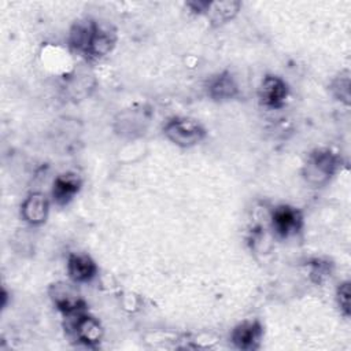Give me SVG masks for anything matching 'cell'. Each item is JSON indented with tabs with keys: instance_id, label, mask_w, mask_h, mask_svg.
<instances>
[{
	"instance_id": "10",
	"label": "cell",
	"mask_w": 351,
	"mask_h": 351,
	"mask_svg": "<svg viewBox=\"0 0 351 351\" xmlns=\"http://www.w3.org/2000/svg\"><path fill=\"white\" fill-rule=\"evenodd\" d=\"M80 180L75 174H62L56 177L52 188V197L58 206H66L80 191Z\"/></svg>"
},
{
	"instance_id": "2",
	"label": "cell",
	"mask_w": 351,
	"mask_h": 351,
	"mask_svg": "<svg viewBox=\"0 0 351 351\" xmlns=\"http://www.w3.org/2000/svg\"><path fill=\"white\" fill-rule=\"evenodd\" d=\"M337 167V158L328 149H317L313 152L304 166V177L314 185L326 182Z\"/></svg>"
},
{
	"instance_id": "6",
	"label": "cell",
	"mask_w": 351,
	"mask_h": 351,
	"mask_svg": "<svg viewBox=\"0 0 351 351\" xmlns=\"http://www.w3.org/2000/svg\"><path fill=\"white\" fill-rule=\"evenodd\" d=\"M288 96V86L277 75H266L259 86L261 103L266 107H280Z\"/></svg>"
},
{
	"instance_id": "14",
	"label": "cell",
	"mask_w": 351,
	"mask_h": 351,
	"mask_svg": "<svg viewBox=\"0 0 351 351\" xmlns=\"http://www.w3.org/2000/svg\"><path fill=\"white\" fill-rule=\"evenodd\" d=\"M240 8V3L237 1H221V3H210L207 7L208 18L215 23H223L228 19L233 18Z\"/></svg>"
},
{
	"instance_id": "13",
	"label": "cell",
	"mask_w": 351,
	"mask_h": 351,
	"mask_svg": "<svg viewBox=\"0 0 351 351\" xmlns=\"http://www.w3.org/2000/svg\"><path fill=\"white\" fill-rule=\"evenodd\" d=\"M115 44V34L108 27H101L96 23L95 33L92 36L89 49L86 56L89 58H101L107 55Z\"/></svg>"
},
{
	"instance_id": "7",
	"label": "cell",
	"mask_w": 351,
	"mask_h": 351,
	"mask_svg": "<svg viewBox=\"0 0 351 351\" xmlns=\"http://www.w3.org/2000/svg\"><path fill=\"white\" fill-rule=\"evenodd\" d=\"M49 203L45 195L40 192L30 193L21 207L22 218L30 225H41L48 218Z\"/></svg>"
},
{
	"instance_id": "15",
	"label": "cell",
	"mask_w": 351,
	"mask_h": 351,
	"mask_svg": "<svg viewBox=\"0 0 351 351\" xmlns=\"http://www.w3.org/2000/svg\"><path fill=\"white\" fill-rule=\"evenodd\" d=\"M332 90L335 92V95L343 100L346 104H348L350 101V77L348 73L346 71V74H340L332 84Z\"/></svg>"
},
{
	"instance_id": "8",
	"label": "cell",
	"mask_w": 351,
	"mask_h": 351,
	"mask_svg": "<svg viewBox=\"0 0 351 351\" xmlns=\"http://www.w3.org/2000/svg\"><path fill=\"white\" fill-rule=\"evenodd\" d=\"M232 343L240 350H255L262 339V326L258 321H244L232 332Z\"/></svg>"
},
{
	"instance_id": "1",
	"label": "cell",
	"mask_w": 351,
	"mask_h": 351,
	"mask_svg": "<svg viewBox=\"0 0 351 351\" xmlns=\"http://www.w3.org/2000/svg\"><path fill=\"white\" fill-rule=\"evenodd\" d=\"M163 132L171 143L184 148L196 145L206 136L204 128L197 121L185 117H174L167 121Z\"/></svg>"
},
{
	"instance_id": "12",
	"label": "cell",
	"mask_w": 351,
	"mask_h": 351,
	"mask_svg": "<svg viewBox=\"0 0 351 351\" xmlns=\"http://www.w3.org/2000/svg\"><path fill=\"white\" fill-rule=\"evenodd\" d=\"M207 92L214 100H228L236 96L237 84L230 73L223 71L210 80Z\"/></svg>"
},
{
	"instance_id": "5",
	"label": "cell",
	"mask_w": 351,
	"mask_h": 351,
	"mask_svg": "<svg viewBox=\"0 0 351 351\" xmlns=\"http://www.w3.org/2000/svg\"><path fill=\"white\" fill-rule=\"evenodd\" d=\"M271 225L277 236L288 237L300 229L302 215L291 206H278L273 211Z\"/></svg>"
},
{
	"instance_id": "3",
	"label": "cell",
	"mask_w": 351,
	"mask_h": 351,
	"mask_svg": "<svg viewBox=\"0 0 351 351\" xmlns=\"http://www.w3.org/2000/svg\"><path fill=\"white\" fill-rule=\"evenodd\" d=\"M67 318L70 319V330L80 343H84L86 346H95L101 340L103 328L95 317L88 315L85 311H81L73 315H67Z\"/></svg>"
},
{
	"instance_id": "16",
	"label": "cell",
	"mask_w": 351,
	"mask_h": 351,
	"mask_svg": "<svg viewBox=\"0 0 351 351\" xmlns=\"http://www.w3.org/2000/svg\"><path fill=\"white\" fill-rule=\"evenodd\" d=\"M337 302L344 315H350V282H343L337 289Z\"/></svg>"
},
{
	"instance_id": "9",
	"label": "cell",
	"mask_w": 351,
	"mask_h": 351,
	"mask_svg": "<svg viewBox=\"0 0 351 351\" xmlns=\"http://www.w3.org/2000/svg\"><path fill=\"white\" fill-rule=\"evenodd\" d=\"M97 271L96 263L84 254H71L67 261V273L74 284L90 281Z\"/></svg>"
},
{
	"instance_id": "4",
	"label": "cell",
	"mask_w": 351,
	"mask_h": 351,
	"mask_svg": "<svg viewBox=\"0 0 351 351\" xmlns=\"http://www.w3.org/2000/svg\"><path fill=\"white\" fill-rule=\"evenodd\" d=\"M49 295L53 304L66 317L85 311V303L73 284L56 282L49 288Z\"/></svg>"
},
{
	"instance_id": "11",
	"label": "cell",
	"mask_w": 351,
	"mask_h": 351,
	"mask_svg": "<svg viewBox=\"0 0 351 351\" xmlns=\"http://www.w3.org/2000/svg\"><path fill=\"white\" fill-rule=\"evenodd\" d=\"M95 29H96V22H93L90 19L78 21L71 27V32H70V38H69L70 47L75 52L86 55L88 49H89L92 36L95 33Z\"/></svg>"
}]
</instances>
